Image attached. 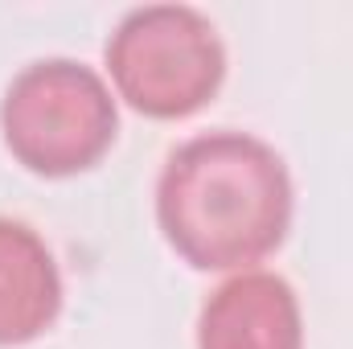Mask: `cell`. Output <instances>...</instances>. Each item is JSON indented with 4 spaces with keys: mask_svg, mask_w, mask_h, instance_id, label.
Segmentation results:
<instances>
[{
    "mask_svg": "<svg viewBox=\"0 0 353 349\" xmlns=\"http://www.w3.org/2000/svg\"><path fill=\"white\" fill-rule=\"evenodd\" d=\"M197 349H304L292 283L271 271H247L222 283L201 308Z\"/></svg>",
    "mask_w": 353,
    "mask_h": 349,
    "instance_id": "obj_4",
    "label": "cell"
},
{
    "mask_svg": "<svg viewBox=\"0 0 353 349\" xmlns=\"http://www.w3.org/2000/svg\"><path fill=\"white\" fill-rule=\"evenodd\" d=\"M62 312V275L50 247L12 218H0V346L37 341Z\"/></svg>",
    "mask_w": 353,
    "mask_h": 349,
    "instance_id": "obj_5",
    "label": "cell"
},
{
    "mask_svg": "<svg viewBox=\"0 0 353 349\" xmlns=\"http://www.w3.org/2000/svg\"><path fill=\"white\" fill-rule=\"evenodd\" d=\"M157 218L185 263L230 271L267 259L292 226V177L279 152L243 132L181 144L157 185Z\"/></svg>",
    "mask_w": 353,
    "mask_h": 349,
    "instance_id": "obj_1",
    "label": "cell"
},
{
    "mask_svg": "<svg viewBox=\"0 0 353 349\" xmlns=\"http://www.w3.org/2000/svg\"><path fill=\"white\" fill-rule=\"evenodd\" d=\"M107 66L136 111L152 119H185L218 94L226 50L197 8L148 4L119 21L107 41Z\"/></svg>",
    "mask_w": 353,
    "mask_h": 349,
    "instance_id": "obj_3",
    "label": "cell"
},
{
    "mask_svg": "<svg viewBox=\"0 0 353 349\" xmlns=\"http://www.w3.org/2000/svg\"><path fill=\"white\" fill-rule=\"evenodd\" d=\"M115 99L107 83L70 58L25 66L0 103L8 152L41 177L90 169L115 140Z\"/></svg>",
    "mask_w": 353,
    "mask_h": 349,
    "instance_id": "obj_2",
    "label": "cell"
}]
</instances>
